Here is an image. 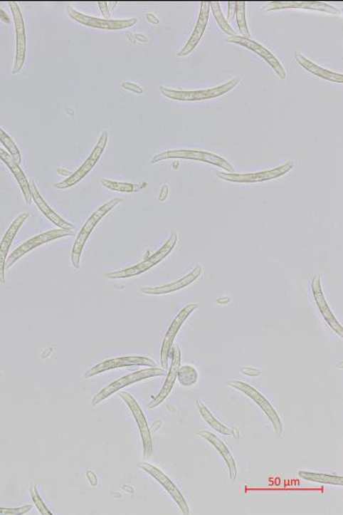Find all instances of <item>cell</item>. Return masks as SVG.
I'll return each instance as SVG.
<instances>
[{
	"mask_svg": "<svg viewBox=\"0 0 343 515\" xmlns=\"http://www.w3.org/2000/svg\"><path fill=\"white\" fill-rule=\"evenodd\" d=\"M123 202L121 199H113L109 200L108 202L104 204L102 207L98 208L97 210L90 218H88L87 222L80 229V233L78 234L76 241H75L74 246H73L72 254H71V262L73 267L79 269L80 256H82V252L84 251L85 243H87L88 236L95 230V226L100 222L101 219L108 214L109 212L113 209L117 205L120 204Z\"/></svg>",
	"mask_w": 343,
	"mask_h": 515,
	"instance_id": "6da1fadb",
	"label": "cell"
},
{
	"mask_svg": "<svg viewBox=\"0 0 343 515\" xmlns=\"http://www.w3.org/2000/svg\"><path fill=\"white\" fill-rule=\"evenodd\" d=\"M241 78H233V80H228L223 85L217 88H208V90H171L165 87H160V92L166 98L170 100L178 101H200L211 100V98H219L231 92L233 88L238 87L241 83Z\"/></svg>",
	"mask_w": 343,
	"mask_h": 515,
	"instance_id": "7a4b0ae2",
	"label": "cell"
},
{
	"mask_svg": "<svg viewBox=\"0 0 343 515\" xmlns=\"http://www.w3.org/2000/svg\"><path fill=\"white\" fill-rule=\"evenodd\" d=\"M176 243H178V235L172 234L170 238L168 239L162 248L153 256L148 257L147 259L131 268H127V269L120 270V271L107 273L106 277L109 278V279H125V278H131L134 277V276L142 274V273L147 272L150 268L155 266L156 264H160L163 259H165L175 248Z\"/></svg>",
	"mask_w": 343,
	"mask_h": 515,
	"instance_id": "3957f363",
	"label": "cell"
},
{
	"mask_svg": "<svg viewBox=\"0 0 343 515\" xmlns=\"http://www.w3.org/2000/svg\"><path fill=\"white\" fill-rule=\"evenodd\" d=\"M164 375H166L165 369L157 368H147L144 369V370L134 372V373L129 374V375L122 377V378L112 382L108 386L104 387V389L101 390V391L93 397L90 404H92V407H96V405H100L103 400L107 399L110 395L115 394L116 392L120 391V390L125 387L137 383V382L142 381V380Z\"/></svg>",
	"mask_w": 343,
	"mask_h": 515,
	"instance_id": "277c9868",
	"label": "cell"
},
{
	"mask_svg": "<svg viewBox=\"0 0 343 515\" xmlns=\"http://www.w3.org/2000/svg\"><path fill=\"white\" fill-rule=\"evenodd\" d=\"M174 158L175 160L178 158V160H199L201 161V162L213 164V165L227 171V173H235V168L231 165L228 161L223 160L220 155L211 152H199V150H169V152L155 155L152 158V163L154 164L166 160H174Z\"/></svg>",
	"mask_w": 343,
	"mask_h": 515,
	"instance_id": "5b68a950",
	"label": "cell"
},
{
	"mask_svg": "<svg viewBox=\"0 0 343 515\" xmlns=\"http://www.w3.org/2000/svg\"><path fill=\"white\" fill-rule=\"evenodd\" d=\"M228 386L233 387V389L238 390V391L243 392V394L250 397V399L263 410L265 415H266L270 421H271L273 427H274L277 435L282 436V420H280L278 412H275V407H273L269 400H268L263 395L260 394V392L257 391L256 389H254L253 387H251L250 385L244 383V382L238 381V380H231V381L228 382Z\"/></svg>",
	"mask_w": 343,
	"mask_h": 515,
	"instance_id": "8992f818",
	"label": "cell"
},
{
	"mask_svg": "<svg viewBox=\"0 0 343 515\" xmlns=\"http://www.w3.org/2000/svg\"><path fill=\"white\" fill-rule=\"evenodd\" d=\"M295 166L293 161L283 164L280 167L271 169V170H265L257 172V173L248 174H236L227 173V172H216V176L222 179L223 181L233 182V183H259V182H265L273 180V179L280 178L285 174L288 173Z\"/></svg>",
	"mask_w": 343,
	"mask_h": 515,
	"instance_id": "52a82bcc",
	"label": "cell"
},
{
	"mask_svg": "<svg viewBox=\"0 0 343 515\" xmlns=\"http://www.w3.org/2000/svg\"><path fill=\"white\" fill-rule=\"evenodd\" d=\"M74 236V233L71 230H64V229H57V230L48 231V232L40 234L36 236H33V239L26 241V243L21 244L19 248L15 249L9 257H7L6 262H5V269H9L13 265L16 264L18 260L22 259L25 254L28 252L33 251L41 244L49 243V241L57 240V239L64 238V236Z\"/></svg>",
	"mask_w": 343,
	"mask_h": 515,
	"instance_id": "ba28073f",
	"label": "cell"
},
{
	"mask_svg": "<svg viewBox=\"0 0 343 515\" xmlns=\"http://www.w3.org/2000/svg\"><path fill=\"white\" fill-rule=\"evenodd\" d=\"M107 142L108 132H103L102 135H101L100 137V140H98L97 144H96L92 153H90V155L88 156V160L85 161V163L83 164V165L80 166V167L78 169L75 173H73L71 176H69L66 180L61 182V183L54 184V187L57 189H61L72 188L73 186H75V184L79 183L80 181H82L83 179H84L85 177L93 170L95 164L98 162V160H100L101 155H102L104 150H105L106 145H107Z\"/></svg>",
	"mask_w": 343,
	"mask_h": 515,
	"instance_id": "9c48e42d",
	"label": "cell"
},
{
	"mask_svg": "<svg viewBox=\"0 0 343 515\" xmlns=\"http://www.w3.org/2000/svg\"><path fill=\"white\" fill-rule=\"evenodd\" d=\"M66 12L68 13L70 17L80 24L88 26V27L103 28V30H122V28H131L137 23V18H131L127 20H106L100 19L88 16V15L83 14L78 10L72 9L71 6L66 7Z\"/></svg>",
	"mask_w": 343,
	"mask_h": 515,
	"instance_id": "30bf717a",
	"label": "cell"
},
{
	"mask_svg": "<svg viewBox=\"0 0 343 515\" xmlns=\"http://www.w3.org/2000/svg\"><path fill=\"white\" fill-rule=\"evenodd\" d=\"M119 397L126 402L132 415H134L137 427L139 429L140 436H142V444H144V457H149L153 451L152 434H150L147 418H145L142 408H140L134 397L130 395L129 392H119Z\"/></svg>",
	"mask_w": 343,
	"mask_h": 515,
	"instance_id": "8fae6325",
	"label": "cell"
},
{
	"mask_svg": "<svg viewBox=\"0 0 343 515\" xmlns=\"http://www.w3.org/2000/svg\"><path fill=\"white\" fill-rule=\"evenodd\" d=\"M130 366H148V368H156L154 360L144 356H125V358H111V360L103 361L88 369L84 374L85 378H90L102 372L112 370V369L130 368Z\"/></svg>",
	"mask_w": 343,
	"mask_h": 515,
	"instance_id": "7c38bea8",
	"label": "cell"
},
{
	"mask_svg": "<svg viewBox=\"0 0 343 515\" xmlns=\"http://www.w3.org/2000/svg\"><path fill=\"white\" fill-rule=\"evenodd\" d=\"M197 308H199V304H189V306H186V308L176 316L174 321L172 322L167 334H166L165 338H164L162 348H161V364H162V368L165 369V370L168 369L169 356H170L172 347H173L174 340H175L176 334L180 331L181 325L184 323V321H186L192 312Z\"/></svg>",
	"mask_w": 343,
	"mask_h": 515,
	"instance_id": "4fadbf2b",
	"label": "cell"
},
{
	"mask_svg": "<svg viewBox=\"0 0 343 515\" xmlns=\"http://www.w3.org/2000/svg\"><path fill=\"white\" fill-rule=\"evenodd\" d=\"M227 41L231 43L240 44V46L249 49V51L255 52L256 54L261 56L262 58L275 70V72L277 73L278 76H279L280 79H285V78H287V72H285L279 59H278L272 52H270L266 48L261 46V44L252 41L251 38H244L243 36L238 35L230 36Z\"/></svg>",
	"mask_w": 343,
	"mask_h": 515,
	"instance_id": "5bb4252c",
	"label": "cell"
},
{
	"mask_svg": "<svg viewBox=\"0 0 343 515\" xmlns=\"http://www.w3.org/2000/svg\"><path fill=\"white\" fill-rule=\"evenodd\" d=\"M10 9L14 19L15 31H16V57L12 74H17L23 68L26 58V31L22 12L17 2H9Z\"/></svg>",
	"mask_w": 343,
	"mask_h": 515,
	"instance_id": "9a60e30c",
	"label": "cell"
},
{
	"mask_svg": "<svg viewBox=\"0 0 343 515\" xmlns=\"http://www.w3.org/2000/svg\"><path fill=\"white\" fill-rule=\"evenodd\" d=\"M137 467H139L140 469L144 470V472L148 473V474L152 475L156 481H158V482L162 485V487L170 494L172 498H173L176 504L180 507L184 514H189V507L186 499L184 498L180 490L176 487L175 484L169 479L167 476L164 474L157 467H153V465L147 464V462H142V464H137Z\"/></svg>",
	"mask_w": 343,
	"mask_h": 515,
	"instance_id": "2e32d148",
	"label": "cell"
},
{
	"mask_svg": "<svg viewBox=\"0 0 343 515\" xmlns=\"http://www.w3.org/2000/svg\"><path fill=\"white\" fill-rule=\"evenodd\" d=\"M308 9L316 11L329 13V14H340L342 10L322 1H272L263 6V12L275 11L282 9Z\"/></svg>",
	"mask_w": 343,
	"mask_h": 515,
	"instance_id": "e0dca14e",
	"label": "cell"
},
{
	"mask_svg": "<svg viewBox=\"0 0 343 515\" xmlns=\"http://www.w3.org/2000/svg\"><path fill=\"white\" fill-rule=\"evenodd\" d=\"M312 292H313L314 298H315L317 306H318L319 311L321 312L324 320L329 327L340 338L343 337V328L342 325L339 323L337 319L335 318L334 313H332L331 308H329V304H327L326 298H324L323 290H322L321 285V275L317 274L314 276L313 281H312Z\"/></svg>",
	"mask_w": 343,
	"mask_h": 515,
	"instance_id": "ac0fdd59",
	"label": "cell"
},
{
	"mask_svg": "<svg viewBox=\"0 0 343 515\" xmlns=\"http://www.w3.org/2000/svg\"><path fill=\"white\" fill-rule=\"evenodd\" d=\"M172 364L170 370L168 372L167 378H166L165 383H164L162 389L157 397L147 405L148 408H154L158 405L162 404L164 400L167 399L169 394H170L172 389H173L174 385L178 376L179 368L181 366V350L179 345H174L172 347Z\"/></svg>",
	"mask_w": 343,
	"mask_h": 515,
	"instance_id": "d6986e66",
	"label": "cell"
},
{
	"mask_svg": "<svg viewBox=\"0 0 343 515\" xmlns=\"http://www.w3.org/2000/svg\"><path fill=\"white\" fill-rule=\"evenodd\" d=\"M28 213H22L18 216L16 219L13 221L7 232L5 233L1 244H0V283H5V262H6L7 254H9L10 246L16 236L18 231L22 227L23 224L28 219Z\"/></svg>",
	"mask_w": 343,
	"mask_h": 515,
	"instance_id": "ffe728a7",
	"label": "cell"
},
{
	"mask_svg": "<svg viewBox=\"0 0 343 515\" xmlns=\"http://www.w3.org/2000/svg\"><path fill=\"white\" fill-rule=\"evenodd\" d=\"M210 13V5L209 1H202L201 7H200V12L199 20L194 28V32H192L191 38H189L188 43L184 46L178 53V56H186L191 54L192 51L196 49L197 44L199 43L200 40L202 38V36L204 35L205 30H206L208 19H209Z\"/></svg>",
	"mask_w": 343,
	"mask_h": 515,
	"instance_id": "44dd1931",
	"label": "cell"
},
{
	"mask_svg": "<svg viewBox=\"0 0 343 515\" xmlns=\"http://www.w3.org/2000/svg\"><path fill=\"white\" fill-rule=\"evenodd\" d=\"M202 266L199 265L194 268V270L189 274L186 275V277L181 278V279L176 281V282L168 283V285L160 286V287H147L142 288V292L147 293V295H166V293H170L176 292V291L181 290V288L188 287L191 283L202 274Z\"/></svg>",
	"mask_w": 343,
	"mask_h": 515,
	"instance_id": "7402d4cb",
	"label": "cell"
},
{
	"mask_svg": "<svg viewBox=\"0 0 343 515\" xmlns=\"http://www.w3.org/2000/svg\"><path fill=\"white\" fill-rule=\"evenodd\" d=\"M31 196L32 199L36 202V207L40 208L41 212L43 213L44 216L52 223L56 224L57 227L64 229V230H72L74 228L73 224L69 223L68 221L64 220L61 216L57 214L56 212L52 210V208L46 204V200L41 196L40 192L36 189L35 182L32 181L30 184Z\"/></svg>",
	"mask_w": 343,
	"mask_h": 515,
	"instance_id": "603a6c76",
	"label": "cell"
},
{
	"mask_svg": "<svg viewBox=\"0 0 343 515\" xmlns=\"http://www.w3.org/2000/svg\"><path fill=\"white\" fill-rule=\"evenodd\" d=\"M0 160L6 164L7 167L11 170L13 175L19 184L21 189H22L23 196L28 204H32V196H31L30 183H28L27 177L25 176L24 172L20 168L19 164L14 160V158L5 152L4 148L0 147Z\"/></svg>",
	"mask_w": 343,
	"mask_h": 515,
	"instance_id": "cb8c5ba5",
	"label": "cell"
},
{
	"mask_svg": "<svg viewBox=\"0 0 343 515\" xmlns=\"http://www.w3.org/2000/svg\"><path fill=\"white\" fill-rule=\"evenodd\" d=\"M199 435L201 437V438L206 439L207 442H209V443L217 449L218 452L222 455L223 459H225L226 464L228 465L231 478L235 480L236 474H238V472H236V464L228 447L226 446L217 436L210 433V432L202 430L199 432Z\"/></svg>",
	"mask_w": 343,
	"mask_h": 515,
	"instance_id": "d4e9b609",
	"label": "cell"
},
{
	"mask_svg": "<svg viewBox=\"0 0 343 515\" xmlns=\"http://www.w3.org/2000/svg\"><path fill=\"white\" fill-rule=\"evenodd\" d=\"M295 61L298 62L303 67L304 69L312 73V74L316 75L322 79L331 80V82L343 83V75L339 74V73H334L329 71V70L322 68L318 65L314 63L305 56H302L300 52L296 51L295 53Z\"/></svg>",
	"mask_w": 343,
	"mask_h": 515,
	"instance_id": "484cf974",
	"label": "cell"
},
{
	"mask_svg": "<svg viewBox=\"0 0 343 515\" xmlns=\"http://www.w3.org/2000/svg\"><path fill=\"white\" fill-rule=\"evenodd\" d=\"M196 404L197 407H199L200 415H201L202 418H204V420L206 421V423H208V425H209L210 427L214 429L215 431L219 432V433L222 434V435H232V430H231V429H228L227 426H225L223 425V424L221 423L220 421L216 420L214 415H213L212 413L210 412V410H208L206 405H205L204 402H201V400H196Z\"/></svg>",
	"mask_w": 343,
	"mask_h": 515,
	"instance_id": "4316f807",
	"label": "cell"
},
{
	"mask_svg": "<svg viewBox=\"0 0 343 515\" xmlns=\"http://www.w3.org/2000/svg\"><path fill=\"white\" fill-rule=\"evenodd\" d=\"M300 478L304 480L311 481V482H317L321 484H327V485L343 486L342 476L321 474V473H314L309 472H298Z\"/></svg>",
	"mask_w": 343,
	"mask_h": 515,
	"instance_id": "83f0119b",
	"label": "cell"
},
{
	"mask_svg": "<svg viewBox=\"0 0 343 515\" xmlns=\"http://www.w3.org/2000/svg\"><path fill=\"white\" fill-rule=\"evenodd\" d=\"M176 378L180 381V384L184 387H191L196 384L199 380V372L192 366L184 365L180 366L178 371Z\"/></svg>",
	"mask_w": 343,
	"mask_h": 515,
	"instance_id": "f1b7e54d",
	"label": "cell"
},
{
	"mask_svg": "<svg viewBox=\"0 0 343 515\" xmlns=\"http://www.w3.org/2000/svg\"><path fill=\"white\" fill-rule=\"evenodd\" d=\"M210 9H212L213 14L216 21H217L218 25L222 28L223 33H227L230 36H236V31L231 27L228 24V21L223 17L222 9H221L220 2L218 1H209Z\"/></svg>",
	"mask_w": 343,
	"mask_h": 515,
	"instance_id": "f546056e",
	"label": "cell"
},
{
	"mask_svg": "<svg viewBox=\"0 0 343 515\" xmlns=\"http://www.w3.org/2000/svg\"><path fill=\"white\" fill-rule=\"evenodd\" d=\"M100 183L102 184L104 188H107L109 189H112V191L116 192H139L140 189H144V186H142V184L120 183V182L106 180V179H101Z\"/></svg>",
	"mask_w": 343,
	"mask_h": 515,
	"instance_id": "4dcf8cb0",
	"label": "cell"
},
{
	"mask_svg": "<svg viewBox=\"0 0 343 515\" xmlns=\"http://www.w3.org/2000/svg\"><path fill=\"white\" fill-rule=\"evenodd\" d=\"M246 2L244 1H236V23H238V28H240V31L241 33H243V36H244V38H250L251 33L249 32L248 22H246Z\"/></svg>",
	"mask_w": 343,
	"mask_h": 515,
	"instance_id": "1f68e13d",
	"label": "cell"
},
{
	"mask_svg": "<svg viewBox=\"0 0 343 515\" xmlns=\"http://www.w3.org/2000/svg\"><path fill=\"white\" fill-rule=\"evenodd\" d=\"M0 142L9 150V155L14 158V160L16 161L18 164H20L21 161H22V157H21L19 148H18L16 144H15L14 140L1 128H0Z\"/></svg>",
	"mask_w": 343,
	"mask_h": 515,
	"instance_id": "d6a6232c",
	"label": "cell"
},
{
	"mask_svg": "<svg viewBox=\"0 0 343 515\" xmlns=\"http://www.w3.org/2000/svg\"><path fill=\"white\" fill-rule=\"evenodd\" d=\"M30 493L31 496H32L33 503H35L36 506L38 507V511H40L41 514L43 515H52V512L49 511L48 509V506L44 504L43 499H41V496L38 495V491L36 490V487L35 485L31 486L30 488Z\"/></svg>",
	"mask_w": 343,
	"mask_h": 515,
	"instance_id": "836d02e7",
	"label": "cell"
},
{
	"mask_svg": "<svg viewBox=\"0 0 343 515\" xmlns=\"http://www.w3.org/2000/svg\"><path fill=\"white\" fill-rule=\"evenodd\" d=\"M32 504L27 506L15 507V509H9V507L0 506V515H21L27 514L32 509Z\"/></svg>",
	"mask_w": 343,
	"mask_h": 515,
	"instance_id": "e575fe53",
	"label": "cell"
},
{
	"mask_svg": "<svg viewBox=\"0 0 343 515\" xmlns=\"http://www.w3.org/2000/svg\"><path fill=\"white\" fill-rule=\"evenodd\" d=\"M122 87L124 88H126V90H131V92H134L136 93H144V88L140 87V85L134 84V83L131 82H124L122 83Z\"/></svg>",
	"mask_w": 343,
	"mask_h": 515,
	"instance_id": "d590c367",
	"label": "cell"
},
{
	"mask_svg": "<svg viewBox=\"0 0 343 515\" xmlns=\"http://www.w3.org/2000/svg\"><path fill=\"white\" fill-rule=\"evenodd\" d=\"M236 1L228 2V19L230 22H233L236 17Z\"/></svg>",
	"mask_w": 343,
	"mask_h": 515,
	"instance_id": "8d00e7d4",
	"label": "cell"
},
{
	"mask_svg": "<svg viewBox=\"0 0 343 515\" xmlns=\"http://www.w3.org/2000/svg\"><path fill=\"white\" fill-rule=\"evenodd\" d=\"M108 5V2L106 1L98 2V6H100L101 12H102L103 17L105 18L106 20H108V18L110 17V11H109Z\"/></svg>",
	"mask_w": 343,
	"mask_h": 515,
	"instance_id": "74e56055",
	"label": "cell"
},
{
	"mask_svg": "<svg viewBox=\"0 0 343 515\" xmlns=\"http://www.w3.org/2000/svg\"><path fill=\"white\" fill-rule=\"evenodd\" d=\"M241 371L243 372V374H246V375L248 376H259L260 374H261V371L257 370L255 368H241Z\"/></svg>",
	"mask_w": 343,
	"mask_h": 515,
	"instance_id": "f35d334b",
	"label": "cell"
},
{
	"mask_svg": "<svg viewBox=\"0 0 343 515\" xmlns=\"http://www.w3.org/2000/svg\"><path fill=\"white\" fill-rule=\"evenodd\" d=\"M145 17H147L148 22L152 23V24H159V20H158V18L156 17L154 14H152V13H147Z\"/></svg>",
	"mask_w": 343,
	"mask_h": 515,
	"instance_id": "ab89813d",
	"label": "cell"
},
{
	"mask_svg": "<svg viewBox=\"0 0 343 515\" xmlns=\"http://www.w3.org/2000/svg\"><path fill=\"white\" fill-rule=\"evenodd\" d=\"M134 38H136L137 41H142V43H147V41H148L147 36L140 35V33L134 35Z\"/></svg>",
	"mask_w": 343,
	"mask_h": 515,
	"instance_id": "60d3db41",
	"label": "cell"
},
{
	"mask_svg": "<svg viewBox=\"0 0 343 515\" xmlns=\"http://www.w3.org/2000/svg\"><path fill=\"white\" fill-rule=\"evenodd\" d=\"M128 36L130 38V41H132V43H136V40H134V36H132V33H128Z\"/></svg>",
	"mask_w": 343,
	"mask_h": 515,
	"instance_id": "b9f144b4",
	"label": "cell"
},
{
	"mask_svg": "<svg viewBox=\"0 0 343 515\" xmlns=\"http://www.w3.org/2000/svg\"><path fill=\"white\" fill-rule=\"evenodd\" d=\"M1 375H2L1 372H0V376H1Z\"/></svg>",
	"mask_w": 343,
	"mask_h": 515,
	"instance_id": "7bdbcfd3",
	"label": "cell"
}]
</instances>
